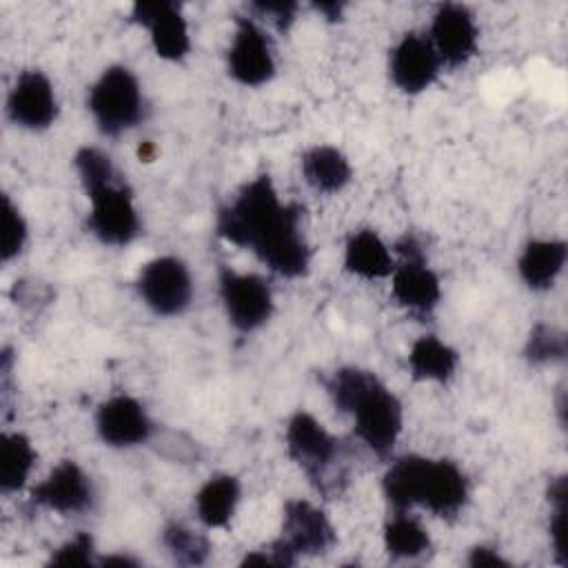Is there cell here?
<instances>
[{"label": "cell", "instance_id": "6da1fadb", "mask_svg": "<svg viewBox=\"0 0 568 568\" xmlns=\"http://www.w3.org/2000/svg\"><path fill=\"white\" fill-rule=\"evenodd\" d=\"M217 235L248 248L282 277H302L311 248L302 233V206L282 204L268 175L246 182L229 206L217 211Z\"/></svg>", "mask_w": 568, "mask_h": 568}, {"label": "cell", "instance_id": "7a4b0ae2", "mask_svg": "<svg viewBox=\"0 0 568 568\" xmlns=\"http://www.w3.org/2000/svg\"><path fill=\"white\" fill-rule=\"evenodd\" d=\"M337 410L353 417L355 435L377 455L386 457L402 433V402L371 371L346 366L326 382Z\"/></svg>", "mask_w": 568, "mask_h": 568}, {"label": "cell", "instance_id": "3957f363", "mask_svg": "<svg viewBox=\"0 0 568 568\" xmlns=\"http://www.w3.org/2000/svg\"><path fill=\"white\" fill-rule=\"evenodd\" d=\"M89 111L104 135H120L144 118V98L131 69L113 64L100 73L89 91Z\"/></svg>", "mask_w": 568, "mask_h": 568}, {"label": "cell", "instance_id": "277c9868", "mask_svg": "<svg viewBox=\"0 0 568 568\" xmlns=\"http://www.w3.org/2000/svg\"><path fill=\"white\" fill-rule=\"evenodd\" d=\"M395 248L402 255V262L393 268L390 293L393 300L410 311L413 315H428L439 304L442 286L437 273L426 264L419 242L413 235H404Z\"/></svg>", "mask_w": 568, "mask_h": 568}, {"label": "cell", "instance_id": "5b68a950", "mask_svg": "<svg viewBox=\"0 0 568 568\" xmlns=\"http://www.w3.org/2000/svg\"><path fill=\"white\" fill-rule=\"evenodd\" d=\"M138 293L155 315L173 317L184 313L193 300L189 266L173 255L146 262L138 275Z\"/></svg>", "mask_w": 568, "mask_h": 568}, {"label": "cell", "instance_id": "8992f818", "mask_svg": "<svg viewBox=\"0 0 568 568\" xmlns=\"http://www.w3.org/2000/svg\"><path fill=\"white\" fill-rule=\"evenodd\" d=\"M286 450L306 477L326 490V475L339 459V442L311 413H295L286 424Z\"/></svg>", "mask_w": 568, "mask_h": 568}, {"label": "cell", "instance_id": "52a82bcc", "mask_svg": "<svg viewBox=\"0 0 568 568\" xmlns=\"http://www.w3.org/2000/svg\"><path fill=\"white\" fill-rule=\"evenodd\" d=\"M87 195L91 200L87 224L102 244L124 246L138 237L140 217L133 204V195L124 184L111 180L89 189Z\"/></svg>", "mask_w": 568, "mask_h": 568}, {"label": "cell", "instance_id": "ba28073f", "mask_svg": "<svg viewBox=\"0 0 568 568\" xmlns=\"http://www.w3.org/2000/svg\"><path fill=\"white\" fill-rule=\"evenodd\" d=\"M220 297L229 322L242 333L264 326L273 315V293L266 280L255 273H235L231 268H222Z\"/></svg>", "mask_w": 568, "mask_h": 568}, {"label": "cell", "instance_id": "9c48e42d", "mask_svg": "<svg viewBox=\"0 0 568 568\" xmlns=\"http://www.w3.org/2000/svg\"><path fill=\"white\" fill-rule=\"evenodd\" d=\"M477 22L466 4L444 2L430 22V44L442 64L455 69L466 64L477 51Z\"/></svg>", "mask_w": 568, "mask_h": 568}, {"label": "cell", "instance_id": "30bf717a", "mask_svg": "<svg viewBox=\"0 0 568 568\" xmlns=\"http://www.w3.org/2000/svg\"><path fill=\"white\" fill-rule=\"evenodd\" d=\"M229 73L244 87H260L275 75L271 40L251 18L235 20V33L229 49Z\"/></svg>", "mask_w": 568, "mask_h": 568}, {"label": "cell", "instance_id": "8fae6325", "mask_svg": "<svg viewBox=\"0 0 568 568\" xmlns=\"http://www.w3.org/2000/svg\"><path fill=\"white\" fill-rule=\"evenodd\" d=\"M7 111L22 129H49L58 118V100L51 80L38 69L22 71L9 91Z\"/></svg>", "mask_w": 568, "mask_h": 568}, {"label": "cell", "instance_id": "7c38bea8", "mask_svg": "<svg viewBox=\"0 0 568 568\" xmlns=\"http://www.w3.org/2000/svg\"><path fill=\"white\" fill-rule=\"evenodd\" d=\"M131 20L149 29L151 44L162 60L178 62L191 49L189 24L180 11V4L169 0L135 2Z\"/></svg>", "mask_w": 568, "mask_h": 568}, {"label": "cell", "instance_id": "4fadbf2b", "mask_svg": "<svg viewBox=\"0 0 568 568\" xmlns=\"http://www.w3.org/2000/svg\"><path fill=\"white\" fill-rule=\"evenodd\" d=\"M439 58L428 40L417 31L406 33L390 51V80L404 93H422L439 73Z\"/></svg>", "mask_w": 568, "mask_h": 568}, {"label": "cell", "instance_id": "5bb4252c", "mask_svg": "<svg viewBox=\"0 0 568 568\" xmlns=\"http://www.w3.org/2000/svg\"><path fill=\"white\" fill-rule=\"evenodd\" d=\"M95 430L104 444L129 448L144 444L153 433V424L135 397L113 395L98 406Z\"/></svg>", "mask_w": 568, "mask_h": 568}, {"label": "cell", "instance_id": "9a60e30c", "mask_svg": "<svg viewBox=\"0 0 568 568\" xmlns=\"http://www.w3.org/2000/svg\"><path fill=\"white\" fill-rule=\"evenodd\" d=\"M295 555H322L335 544V528L311 501L291 499L284 504L280 537Z\"/></svg>", "mask_w": 568, "mask_h": 568}, {"label": "cell", "instance_id": "2e32d148", "mask_svg": "<svg viewBox=\"0 0 568 568\" xmlns=\"http://www.w3.org/2000/svg\"><path fill=\"white\" fill-rule=\"evenodd\" d=\"M93 490L87 473L71 459L60 462L47 479L31 490V501L60 515L82 513L91 506Z\"/></svg>", "mask_w": 568, "mask_h": 568}, {"label": "cell", "instance_id": "e0dca14e", "mask_svg": "<svg viewBox=\"0 0 568 568\" xmlns=\"http://www.w3.org/2000/svg\"><path fill=\"white\" fill-rule=\"evenodd\" d=\"M468 499V479L450 459H430L424 470L417 504L437 517H455Z\"/></svg>", "mask_w": 568, "mask_h": 568}, {"label": "cell", "instance_id": "ac0fdd59", "mask_svg": "<svg viewBox=\"0 0 568 568\" xmlns=\"http://www.w3.org/2000/svg\"><path fill=\"white\" fill-rule=\"evenodd\" d=\"M568 244L564 240H532L524 246L517 271L524 284L532 291H546L564 271Z\"/></svg>", "mask_w": 568, "mask_h": 568}, {"label": "cell", "instance_id": "d6986e66", "mask_svg": "<svg viewBox=\"0 0 568 568\" xmlns=\"http://www.w3.org/2000/svg\"><path fill=\"white\" fill-rule=\"evenodd\" d=\"M344 268L364 280H379L393 273L395 262L384 240L375 231L362 229L346 242Z\"/></svg>", "mask_w": 568, "mask_h": 568}, {"label": "cell", "instance_id": "ffe728a7", "mask_svg": "<svg viewBox=\"0 0 568 568\" xmlns=\"http://www.w3.org/2000/svg\"><path fill=\"white\" fill-rule=\"evenodd\" d=\"M302 175L315 191L337 193L351 182L353 169L337 146L315 144L302 155Z\"/></svg>", "mask_w": 568, "mask_h": 568}, {"label": "cell", "instance_id": "44dd1931", "mask_svg": "<svg viewBox=\"0 0 568 568\" xmlns=\"http://www.w3.org/2000/svg\"><path fill=\"white\" fill-rule=\"evenodd\" d=\"M457 364V351L435 335L417 337L408 351V368L419 382H448Z\"/></svg>", "mask_w": 568, "mask_h": 568}, {"label": "cell", "instance_id": "7402d4cb", "mask_svg": "<svg viewBox=\"0 0 568 568\" xmlns=\"http://www.w3.org/2000/svg\"><path fill=\"white\" fill-rule=\"evenodd\" d=\"M240 481L233 475L209 477L195 495V510L204 526L224 528L229 526L235 506L240 501Z\"/></svg>", "mask_w": 568, "mask_h": 568}, {"label": "cell", "instance_id": "603a6c76", "mask_svg": "<svg viewBox=\"0 0 568 568\" xmlns=\"http://www.w3.org/2000/svg\"><path fill=\"white\" fill-rule=\"evenodd\" d=\"M426 464L428 457L406 455L388 466L382 479V490L393 510H408L410 506H417Z\"/></svg>", "mask_w": 568, "mask_h": 568}, {"label": "cell", "instance_id": "cb8c5ba5", "mask_svg": "<svg viewBox=\"0 0 568 568\" xmlns=\"http://www.w3.org/2000/svg\"><path fill=\"white\" fill-rule=\"evenodd\" d=\"M36 466V450L27 435L4 433L0 439V490H20Z\"/></svg>", "mask_w": 568, "mask_h": 568}, {"label": "cell", "instance_id": "d4e9b609", "mask_svg": "<svg viewBox=\"0 0 568 568\" xmlns=\"http://www.w3.org/2000/svg\"><path fill=\"white\" fill-rule=\"evenodd\" d=\"M384 548L397 559H417L430 548V537L426 528L406 510H395V515L384 526Z\"/></svg>", "mask_w": 568, "mask_h": 568}, {"label": "cell", "instance_id": "484cf974", "mask_svg": "<svg viewBox=\"0 0 568 568\" xmlns=\"http://www.w3.org/2000/svg\"><path fill=\"white\" fill-rule=\"evenodd\" d=\"M162 544L173 555V559L184 566H200L211 552L209 539L182 524H169L162 532Z\"/></svg>", "mask_w": 568, "mask_h": 568}, {"label": "cell", "instance_id": "4316f807", "mask_svg": "<svg viewBox=\"0 0 568 568\" xmlns=\"http://www.w3.org/2000/svg\"><path fill=\"white\" fill-rule=\"evenodd\" d=\"M548 499L552 506L550 515V539L557 555V561L561 566H568V519H566V501H568V488H566V475H559L548 486Z\"/></svg>", "mask_w": 568, "mask_h": 568}, {"label": "cell", "instance_id": "83f0119b", "mask_svg": "<svg viewBox=\"0 0 568 568\" xmlns=\"http://www.w3.org/2000/svg\"><path fill=\"white\" fill-rule=\"evenodd\" d=\"M568 348L566 333L550 326V324H537L526 342L524 355L530 364H550L564 359Z\"/></svg>", "mask_w": 568, "mask_h": 568}, {"label": "cell", "instance_id": "f1b7e54d", "mask_svg": "<svg viewBox=\"0 0 568 568\" xmlns=\"http://www.w3.org/2000/svg\"><path fill=\"white\" fill-rule=\"evenodd\" d=\"M27 222L20 209L11 202L9 195H2V237H0V257L2 262H11L18 257L27 244Z\"/></svg>", "mask_w": 568, "mask_h": 568}, {"label": "cell", "instance_id": "f546056e", "mask_svg": "<svg viewBox=\"0 0 568 568\" xmlns=\"http://www.w3.org/2000/svg\"><path fill=\"white\" fill-rule=\"evenodd\" d=\"M75 171L80 175V182L84 186V191L95 189L100 184H106L111 180H115V171L111 164V158L106 153H102L100 149L93 146H82L75 158H73Z\"/></svg>", "mask_w": 568, "mask_h": 568}, {"label": "cell", "instance_id": "4dcf8cb0", "mask_svg": "<svg viewBox=\"0 0 568 568\" xmlns=\"http://www.w3.org/2000/svg\"><path fill=\"white\" fill-rule=\"evenodd\" d=\"M91 564H93V539L87 532H75L49 557V566H91Z\"/></svg>", "mask_w": 568, "mask_h": 568}, {"label": "cell", "instance_id": "1f68e13d", "mask_svg": "<svg viewBox=\"0 0 568 568\" xmlns=\"http://www.w3.org/2000/svg\"><path fill=\"white\" fill-rule=\"evenodd\" d=\"M253 11L260 13V18H268L280 31H286L297 13L295 2H255L251 4Z\"/></svg>", "mask_w": 568, "mask_h": 568}, {"label": "cell", "instance_id": "d6a6232c", "mask_svg": "<svg viewBox=\"0 0 568 568\" xmlns=\"http://www.w3.org/2000/svg\"><path fill=\"white\" fill-rule=\"evenodd\" d=\"M468 566L473 568H506L510 566L495 548H488V546H475L470 552H468Z\"/></svg>", "mask_w": 568, "mask_h": 568}, {"label": "cell", "instance_id": "836d02e7", "mask_svg": "<svg viewBox=\"0 0 568 568\" xmlns=\"http://www.w3.org/2000/svg\"><path fill=\"white\" fill-rule=\"evenodd\" d=\"M315 9L320 13H324L328 20H339L344 4L342 2H320V4H315Z\"/></svg>", "mask_w": 568, "mask_h": 568}, {"label": "cell", "instance_id": "e575fe53", "mask_svg": "<svg viewBox=\"0 0 568 568\" xmlns=\"http://www.w3.org/2000/svg\"><path fill=\"white\" fill-rule=\"evenodd\" d=\"M100 566H138V561L126 555H109V557L100 559Z\"/></svg>", "mask_w": 568, "mask_h": 568}]
</instances>
